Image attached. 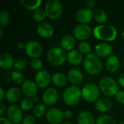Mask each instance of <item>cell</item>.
<instances>
[{"mask_svg": "<svg viewBox=\"0 0 124 124\" xmlns=\"http://www.w3.org/2000/svg\"><path fill=\"white\" fill-rule=\"evenodd\" d=\"M84 68L88 73L97 75L102 71L103 68V62L99 56L94 53H91L86 55L84 58Z\"/></svg>", "mask_w": 124, "mask_h": 124, "instance_id": "6da1fadb", "label": "cell"}, {"mask_svg": "<svg viewBox=\"0 0 124 124\" xmlns=\"http://www.w3.org/2000/svg\"><path fill=\"white\" fill-rule=\"evenodd\" d=\"M94 36L101 41H113L117 37V31L114 26L100 25L93 30Z\"/></svg>", "mask_w": 124, "mask_h": 124, "instance_id": "7a4b0ae2", "label": "cell"}, {"mask_svg": "<svg viewBox=\"0 0 124 124\" xmlns=\"http://www.w3.org/2000/svg\"><path fill=\"white\" fill-rule=\"evenodd\" d=\"M46 57L51 65L61 66L67 60V54L62 47H53L48 51Z\"/></svg>", "mask_w": 124, "mask_h": 124, "instance_id": "3957f363", "label": "cell"}, {"mask_svg": "<svg viewBox=\"0 0 124 124\" xmlns=\"http://www.w3.org/2000/svg\"><path fill=\"white\" fill-rule=\"evenodd\" d=\"M100 89L106 96L116 95L119 91L118 84L115 79L109 76H104L100 81Z\"/></svg>", "mask_w": 124, "mask_h": 124, "instance_id": "277c9868", "label": "cell"}, {"mask_svg": "<svg viewBox=\"0 0 124 124\" xmlns=\"http://www.w3.org/2000/svg\"><path fill=\"white\" fill-rule=\"evenodd\" d=\"M81 90L77 86H68L63 92L62 99L64 102L70 106H73L78 104L81 100Z\"/></svg>", "mask_w": 124, "mask_h": 124, "instance_id": "5b68a950", "label": "cell"}, {"mask_svg": "<svg viewBox=\"0 0 124 124\" xmlns=\"http://www.w3.org/2000/svg\"><path fill=\"white\" fill-rule=\"evenodd\" d=\"M44 11L46 17L50 19L55 20L61 16L63 7L61 2L58 0H48L45 3Z\"/></svg>", "mask_w": 124, "mask_h": 124, "instance_id": "8992f818", "label": "cell"}, {"mask_svg": "<svg viewBox=\"0 0 124 124\" xmlns=\"http://www.w3.org/2000/svg\"><path fill=\"white\" fill-rule=\"evenodd\" d=\"M81 95L82 98L88 102L97 101L100 95V87L93 84H88L82 88Z\"/></svg>", "mask_w": 124, "mask_h": 124, "instance_id": "52a82bcc", "label": "cell"}, {"mask_svg": "<svg viewBox=\"0 0 124 124\" xmlns=\"http://www.w3.org/2000/svg\"><path fill=\"white\" fill-rule=\"evenodd\" d=\"M92 33V30L90 26L86 24H81L75 27L73 31V35L76 39L84 41L88 39Z\"/></svg>", "mask_w": 124, "mask_h": 124, "instance_id": "ba28073f", "label": "cell"}, {"mask_svg": "<svg viewBox=\"0 0 124 124\" xmlns=\"http://www.w3.org/2000/svg\"><path fill=\"white\" fill-rule=\"evenodd\" d=\"M7 115L8 119L14 124H19L23 121L22 109L17 105H9L7 110Z\"/></svg>", "mask_w": 124, "mask_h": 124, "instance_id": "9c48e42d", "label": "cell"}, {"mask_svg": "<svg viewBox=\"0 0 124 124\" xmlns=\"http://www.w3.org/2000/svg\"><path fill=\"white\" fill-rule=\"evenodd\" d=\"M64 118V113L58 108H51L46 113V119L50 124H62Z\"/></svg>", "mask_w": 124, "mask_h": 124, "instance_id": "30bf717a", "label": "cell"}, {"mask_svg": "<svg viewBox=\"0 0 124 124\" xmlns=\"http://www.w3.org/2000/svg\"><path fill=\"white\" fill-rule=\"evenodd\" d=\"M26 54L33 59L38 58L42 53V47L41 44L36 41H29L25 46Z\"/></svg>", "mask_w": 124, "mask_h": 124, "instance_id": "8fae6325", "label": "cell"}, {"mask_svg": "<svg viewBox=\"0 0 124 124\" xmlns=\"http://www.w3.org/2000/svg\"><path fill=\"white\" fill-rule=\"evenodd\" d=\"M52 78L46 70H41L39 71L35 76V83L37 86L41 89H45L50 84Z\"/></svg>", "mask_w": 124, "mask_h": 124, "instance_id": "7c38bea8", "label": "cell"}, {"mask_svg": "<svg viewBox=\"0 0 124 124\" xmlns=\"http://www.w3.org/2000/svg\"><path fill=\"white\" fill-rule=\"evenodd\" d=\"M59 99V93L57 90L54 88L47 89L43 94L42 100L44 105L48 106H52L54 105Z\"/></svg>", "mask_w": 124, "mask_h": 124, "instance_id": "4fadbf2b", "label": "cell"}, {"mask_svg": "<svg viewBox=\"0 0 124 124\" xmlns=\"http://www.w3.org/2000/svg\"><path fill=\"white\" fill-rule=\"evenodd\" d=\"M36 31L39 36L44 39H49L54 35L53 26L46 22L39 23L37 26Z\"/></svg>", "mask_w": 124, "mask_h": 124, "instance_id": "5bb4252c", "label": "cell"}, {"mask_svg": "<svg viewBox=\"0 0 124 124\" xmlns=\"http://www.w3.org/2000/svg\"><path fill=\"white\" fill-rule=\"evenodd\" d=\"M22 91L28 97L33 98L37 95L38 86L32 80H25L22 84Z\"/></svg>", "mask_w": 124, "mask_h": 124, "instance_id": "9a60e30c", "label": "cell"}, {"mask_svg": "<svg viewBox=\"0 0 124 124\" xmlns=\"http://www.w3.org/2000/svg\"><path fill=\"white\" fill-rule=\"evenodd\" d=\"M94 17V13L92 9L88 8H81L76 13V19L78 22L86 24L89 23Z\"/></svg>", "mask_w": 124, "mask_h": 124, "instance_id": "2e32d148", "label": "cell"}, {"mask_svg": "<svg viewBox=\"0 0 124 124\" xmlns=\"http://www.w3.org/2000/svg\"><path fill=\"white\" fill-rule=\"evenodd\" d=\"M94 51L100 57H109L113 52V47L108 43L100 42L96 45Z\"/></svg>", "mask_w": 124, "mask_h": 124, "instance_id": "e0dca14e", "label": "cell"}, {"mask_svg": "<svg viewBox=\"0 0 124 124\" xmlns=\"http://www.w3.org/2000/svg\"><path fill=\"white\" fill-rule=\"evenodd\" d=\"M68 80L74 86L80 84L84 80V76L81 71L77 69H71L68 72Z\"/></svg>", "mask_w": 124, "mask_h": 124, "instance_id": "ac0fdd59", "label": "cell"}, {"mask_svg": "<svg viewBox=\"0 0 124 124\" xmlns=\"http://www.w3.org/2000/svg\"><path fill=\"white\" fill-rule=\"evenodd\" d=\"M105 68L110 73H116L119 70L120 61L117 56L110 55L107 58L105 62Z\"/></svg>", "mask_w": 124, "mask_h": 124, "instance_id": "d6986e66", "label": "cell"}, {"mask_svg": "<svg viewBox=\"0 0 124 124\" xmlns=\"http://www.w3.org/2000/svg\"><path fill=\"white\" fill-rule=\"evenodd\" d=\"M67 60L73 65H78L83 60L82 53L79 50L73 49L67 54Z\"/></svg>", "mask_w": 124, "mask_h": 124, "instance_id": "ffe728a7", "label": "cell"}, {"mask_svg": "<svg viewBox=\"0 0 124 124\" xmlns=\"http://www.w3.org/2000/svg\"><path fill=\"white\" fill-rule=\"evenodd\" d=\"M113 106L112 101L108 97H102L99 99L95 103V108L100 112H108Z\"/></svg>", "mask_w": 124, "mask_h": 124, "instance_id": "44dd1931", "label": "cell"}, {"mask_svg": "<svg viewBox=\"0 0 124 124\" xmlns=\"http://www.w3.org/2000/svg\"><path fill=\"white\" fill-rule=\"evenodd\" d=\"M76 39L74 38V36L70 35H66L63 36L60 41L62 48L65 51H69V52L73 50V49L76 46Z\"/></svg>", "mask_w": 124, "mask_h": 124, "instance_id": "7402d4cb", "label": "cell"}, {"mask_svg": "<svg viewBox=\"0 0 124 124\" xmlns=\"http://www.w3.org/2000/svg\"><path fill=\"white\" fill-rule=\"evenodd\" d=\"M15 64L13 57L8 53H3L0 55V67L2 69H9Z\"/></svg>", "mask_w": 124, "mask_h": 124, "instance_id": "603a6c76", "label": "cell"}, {"mask_svg": "<svg viewBox=\"0 0 124 124\" xmlns=\"http://www.w3.org/2000/svg\"><path fill=\"white\" fill-rule=\"evenodd\" d=\"M21 97V91L16 87L9 88L6 92V99L9 102H16Z\"/></svg>", "mask_w": 124, "mask_h": 124, "instance_id": "cb8c5ba5", "label": "cell"}, {"mask_svg": "<svg viewBox=\"0 0 124 124\" xmlns=\"http://www.w3.org/2000/svg\"><path fill=\"white\" fill-rule=\"evenodd\" d=\"M78 124H95L96 121L91 113L83 111L78 116Z\"/></svg>", "mask_w": 124, "mask_h": 124, "instance_id": "d4e9b609", "label": "cell"}, {"mask_svg": "<svg viewBox=\"0 0 124 124\" xmlns=\"http://www.w3.org/2000/svg\"><path fill=\"white\" fill-rule=\"evenodd\" d=\"M68 78L62 73H55L52 77V84L57 87H63L66 85Z\"/></svg>", "mask_w": 124, "mask_h": 124, "instance_id": "484cf974", "label": "cell"}, {"mask_svg": "<svg viewBox=\"0 0 124 124\" xmlns=\"http://www.w3.org/2000/svg\"><path fill=\"white\" fill-rule=\"evenodd\" d=\"M21 4L28 10H36L41 6V0H21Z\"/></svg>", "mask_w": 124, "mask_h": 124, "instance_id": "4316f807", "label": "cell"}, {"mask_svg": "<svg viewBox=\"0 0 124 124\" xmlns=\"http://www.w3.org/2000/svg\"><path fill=\"white\" fill-rule=\"evenodd\" d=\"M94 18L97 23L103 25L108 20V15L105 10L102 9H96L94 12Z\"/></svg>", "mask_w": 124, "mask_h": 124, "instance_id": "83f0119b", "label": "cell"}, {"mask_svg": "<svg viewBox=\"0 0 124 124\" xmlns=\"http://www.w3.org/2000/svg\"><path fill=\"white\" fill-rule=\"evenodd\" d=\"M33 104H34V101L33 99H31V97H25L20 102V108L23 110L28 111L33 108Z\"/></svg>", "mask_w": 124, "mask_h": 124, "instance_id": "f1b7e54d", "label": "cell"}, {"mask_svg": "<svg viewBox=\"0 0 124 124\" xmlns=\"http://www.w3.org/2000/svg\"><path fill=\"white\" fill-rule=\"evenodd\" d=\"M95 124H117L115 119L110 116H101L96 120Z\"/></svg>", "mask_w": 124, "mask_h": 124, "instance_id": "f546056e", "label": "cell"}, {"mask_svg": "<svg viewBox=\"0 0 124 124\" xmlns=\"http://www.w3.org/2000/svg\"><path fill=\"white\" fill-rule=\"evenodd\" d=\"M46 111V106L44 104H38L33 108V114L36 118L42 117Z\"/></svg>", "mask_w": 124, "mask_h": 124, "instance_id": "4dcf8cb0", "label": "cell"}, {"mask_svg": "<svg viewBox=\"0 0 124 124\" xmlns=\"http://www.w3.org/2000/svg\"><path fill=\"white\" fill-rule=\"evenodd\" d=\"M12 79L16 84H23L25 81V76L22 72L15 70L12 73Z\"/></svg>", "mask_w": 124, "mask_h": 124, "instance_id": "1f68e13d", "label": "cell"}, {"mask_svg": "<svg viewBox=\"0 0 124 124\" xmlns=\"http://www.w3.org/2000/svg\"><path fill=\"white\" fill-rule=\"evenodd\" d=\"M46 15L45 11L43 9H38L35 10L32 15L33 19L36 22H40V23L41 21H43L46 18Z\"/></svg>", "mask_w": 124, "mask_h": 124, "instance_id": "d6a6232c", "label": "cell"}, {"mask_svg": "<svg viewBox=\"0 0 124 124\" xmlns=\"http://www.w3.org/2000/svg\"><path fill=\"white\" fill-rule=\"evenodd\" d=\"M10 20V15L8 12L5 10L0 11V25L4 27L8 25Z\"/></svg>", "mask_w": 124, "mask_h": 124, "instance_id": "836d02e7", "label": "cell"}, {"mask_svg": "<svg viewBox=\"0 0 124 124\" xmlns=\"http://www.w3.org/2000/svg\"><path fill=\"white\" fill-rule=\"evenodd\" d=\"M78 49L82 54H85L86 55L91 54L92 52V46L89 42L86 41H82L79 44Z\"/></svg>", "mask_w": 124, "mask_h": 124, "instance_id": "e575fe53", "label": "cell"}, {"mask_svg": "<svg viewBox=\"0 0 124 124\" xmlns=\"http://www.w3.org/2000/svg\"><path fill=\"white\" fill-rule=\"evenodd\" d=\"M14 67L17 71H22L24 70L27 67V62L23 58H18L15 61Z\"/></svg>", "mask_w": 124, "mask_h": 124, "instance_id": "d590c367", "label": "cell"}, {"mask_svg": "<svg viewBox=\"0 0 124 124\" xmlns=\"http://www.w3.org/2000/svg\"><path fill=\"white\" fill-rule=\"evenodd\" d=\"M31 67L35 70H41V69L43 68V62L41 60H39V58H35L33 59L31 61Z\"/></svg>", "mask_w": 124, "mask_h": 124, "instance_id": "8d00e7d4", "label": "cell"}, {"mask_svg": "<svg viewBox=\"0 0 124 124\" xmlns=\"http://www.w3.org/2000/svg\"><path fill=\"white\" fill-rule=\"evenodd\" d=\"M36 124V118L33 116H25L23 121L22 124Z\"/></svg>", "mask_w": 124, "mask_h": 124, "instance_id": "74e56055", "label": "cell"}, {"mask_svg": "<svg viewBox=\"0 0 124 124\" xmlns=\"http://www.w3.org/2000/svg\"><path fill=\"white\" fill-rule=\"evenodd\" d=\"M115 99L118 103L124 104V91H118L116 94L115 95Z\"/></svg>", "mask_w": 124, "mask_h": 124, "instance_id": "f35d334b", "label": "cell"}, {"mask_svg": "<svg viewBox=\"0 0 124 124\" xmlns=\"http://www.w3.org/2000/svg\"><path fill=\"white\" fill-rule=\"evenodd\" d=\"M86 8L92 9V8H94V7H95L96 2H95L94 1H93V0H89V1H86Z\"/></svg>", "mask_w": 124, "mask_h": 124, "instance_id": "ab89813d", "label": "cell"}, {"mask_svg": "<svg viewBox=\"0 0 124 124\" xmlns=\"http://www.w3.org/2000/svg\"><path fill=\"white\" fill-rule=\"evenodd\" d=\"M73 116V112L71 110H67L64 112V117L66 119H70Z\"/></svg>", "mask_w": 124, "mask_h": 124, "instance_id": "60d3db41", "label": "cell"}, {"mask_svg": "<svg viewBox=\"0 0 124 124\" xmlns=\"http://www.w3.org/2000/svg\"><path fill=\"white\" fill-rule=\"evenodd\" d=\"M17 47L20 49H25V46H26V44H25L23 41H20L17 43L16 44Z\"/></svg>", "mask_w": 124, "mask_h": 124, "instance_id": "b9f144b4", "label": "cell"}, {"mask_svg": "<svg viewBox=\"0 0 124 124\" xmlns=\"http://www.w3.org/2000/svg\"><path fill=\"white\" fill-rule=\"evenodd\" d=\"M118 84L124 88V73L118 77Z\"/></svg>", "mask_w": 124, "mask_h": 124, "instance_id": "7bdbcfd3", "label": "cell"}, {"mask_svg": "<svg viewBox=\"0 0 124 124\" xmlns=\"http://www.w3.org/2000/svg\"><path fill=\"white\" fill-rule=\"evenodd\" d=\"M0 124H12V122H11L8 118L1 117L0 118Z\"/></svg>", "mask_w": 124, "mask_h": 124, "instance_id": "ee69618b", "label": "cell"}, {"mask_svg": "<svg viewBox=\"0 0 124 124\" xmlns=\"http://www.w3.org/2000/svg\"><path fill=\"white\" fill-rule=\"evenodd\" d=\"M5 111H6L5 105H4V104L2 102H0V116H2L4 115V113H5Z\"/></svg>", "mask_w": 124, "mask_h": 124, "instance_id": "f6af8a7d", "label": "cell"}, {"mask_svg": "<svg viewBox=\"0 0 124 124\" xmlns=\"http://www.w3.org/2000/svg\"><path fill=\"white\" fill-rule=\"evenodd\" d=\"M0 94H1V96H0V101L1 102L4 100V97L6 96L5 93H4V89L2 87H0Z\"/></svg>", "mask_w": 124, "mask_h": 124, "instance_id": "bcb514c9", "label": "cell"}, {"mask_svg": "<svg viewBox=\"0 0 124 124\" xmlns=\"http://www.w3.org/2000/svg\"><path fill=\"white\" fill-rule=\"evenodd\" d=\"M4 35V32H3V29L1 28H0V38H2Z\"/></svg>", "mask_w": 124, "mask_h": 124, "instance_id": "7dc6e473", "label": "cell"}, {"mask_svg": "<svg viewBox=\"0 0 124 124\" xmlns=\"http://www.w3.org/2000/svg\"><path fill=\"white\" fill-rule=\"evenodd\" d=\"M39 96H37V95L33 98V101H34V102H37V101H39Z\"/></svg>", "mask_w": 124, "mask_h": 124, "instance_id": "c3c4849f", "label": "cell"}, {"mask_svg": "<svg viewBox=\"0 0 124 124\" xmlns=\"http://www.w3.org/2000/svg\"><path fill=\"white\" fill-rule=\"evenodd\" d=\"M121 38H122V39L124 40V31L122 32V33H121Z\"/></svg>", "mask_w": 124, "mask_h": 124, "instance_id": "681fc988", "label": "cell"}, {"mask_svg": "<svg viewBox=\"0 0 124 124\" xmlns=\"http://www.w3.org/2000/svg\"><path fill=\"white\" fill-rule=\"evenodd\" d=\"M70 124V123H68V122H64V123H62V124Z\"/></svg>", "mask_w": 124, "mask_h": 124, "instance_id": "f907efd6", "label": "cell"}, {"mask_svg": "<svg viewBox=\"0 0 124 124\" xmlns=\"http://www.w3.org/2000/svg\"><path fill=\"white\" fill-rule=\"evenodd\" d=\"M120 124H124V121H121Z\"/></svg>", "mask_w": 124, "mask_h": 124, "instance_id": "816d5d0a", "label": "cell"}, {"mask_svg": "<svg viewBox=\"0 0 124 124\" xmlns=\"http://www.w3.org/2000/svg\"></svg>", "mask_w": 124, "mask_h": 124, "instance_id": "f5cc1de1", "label": "cell"}]
</instances>
